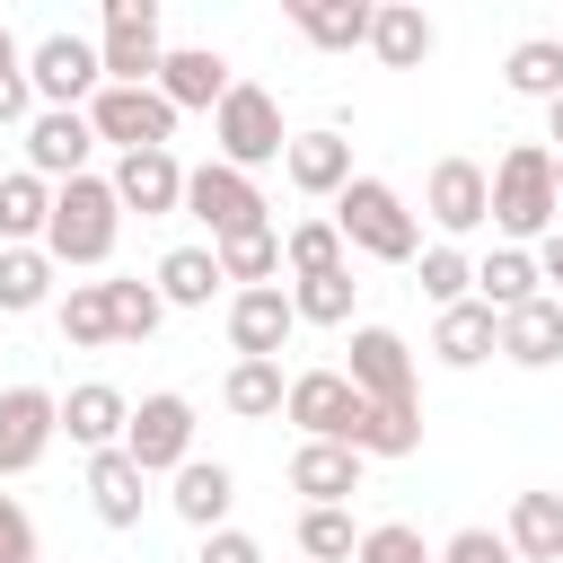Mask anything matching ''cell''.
<instances>
[{"mask_svg": "<svg viewBox=\"0 0 563 563\" xmlns=\"http://www.w3.org/2000/svg\"><path fill=\"white\" fill-rule=\"evenodd\" d=\"M158 62H167V44H158V0H106V35H97L106 88H150Z\"/></svg>", "mask_w": 563, "mask_h": 563, "instance_id": "5b68a950", "label": "cell"}, {"mask_svg": "<svg viewBox=\"0 0 563 563\" xmlns=\"http://www.w3.org/2000/svg\"><path fill=\"white\" fill-rule=\"evenodd\" d=\"M501 545H510L519 563H563V493H519Z\"/></svg>", "mask_w": 563, "mask_h": 563, "instance_id": "4316f807", "label": "cell"}, {"mask_svg": "<svg viewBox=\"0 0 563 563\" xmlns=\"http://www.w3.org/2000/svg\"><path fill=\"white\" fill-rule=\"evenodd\" d=\"M0 563H44V554H35V519H26V501H9V493H0Z\"/></svg>", "mask_w": 563, "mask_h": 563, "instance_id": "7bdbcfd3", "label": "cell"}, {"mask_svg": "<svg viewBox=\"0 0 563 563\" xmlns=\"http://www.w3.org/2000/svg\"><path fill=\"white\" fill-rule=\"evenodd\" d=\"M537 282H563V229L537 238Z\"/></svg>", "mask_w": 563, "mask_h": 563, "instance_id": "7dc6e473", "label": "cell"}, {"mask_svg": "<svg viewBox=\"0 0 563 563\" xmlns=\"http://www.w3.org/2000/svg\"><path fill=\"white\" fill-rule=\"evenodd\" d=\"M211 290H220L211 246H167V255H158V299H167V308H211Z\"/></svg>", "mask_w": 563, "mask_h": 563, "instance_id": "d6a6232c", "label": "cell"}, {"mask_svg": "<svg viewBox=\"0 0 563 563\" xmlns=\"http://www.w3.org/2000/svg\"><path fill=\"white\" fill-rule=\"evenodd\" d=\"M211 141H220V167H238V176L273 167V158L290 150V132H282V97L255 88V79H229V97L211 106Z\"/></svg>", "mask_w": 563, "mask_h": 563, "instance_id": "277c9868", "label": "cell"}, {"mask_svg": "<svg viewBox=\"0 0 563 563\" xmlns=\"http://www.w3.org/2000/svg\"><path fill=\"white\" fill-rule=\"evenodd\" d=\"M123 457H132L141 475H176V466L194 457V405H185L176 387L141 396V405H132V422H123Z\"/></svg>", "mask_w": 563, "mask_h": 563, "instance_id": "52a82bcc", "label": "cell"}, {"mask_svg": "<svg viewBox=\"0 0 563 563\" xmlns=\"http://www.w3.org/2000/svg\"><path fill=\"white\" fill-rule=\"evenodd\" d=\"M114 238H123V202H114V185L106 176H70V185H53V220H44V255L53 264H106L114 255Z\"/></svg>", "mask_w": 563, "mask_h": 563, "instance_id": "7a4b0ae2", "label": "cell"}, {"mask_svg": "<svg viewBox=\"0 0 563 563\" xmlns=\"http://www.w3.org/2000/svg\"><path fill=\"white\" fill-rule=\"evenodd\" d=\"M114 202L123 211H141V220H167V211H185V167H176V150H132V158H114Z\"/></svg>", "mask_w": 563, "mask_h": 563, "instance_id": "9a60e30c", "label": "cell"}, {"mask_svg": "<svg viewBox=\"0 0 563 563\" xmlns=\"http://www.w3.org/2000/svg\"><path fill=\"white\" fill-rule=\"evenodd\" d=\"M422 211H431L449 238L484 229V220H493V185H484V167H475V158H440L431 185H422Z\"/></svg>", "mask_w": 563, "mask_h": 563, "instance_id": "e0dca14e", "label": "cell"}, {"mask_svg": "<svg viewBox=\"0 0 563 563\" xmlns=\"http://www.w3.org/2000/svg\"><path fill=\"white\" fill-rule=\"evenodd\" d=\"M62 431V396L44 387H0V475H26Z\"/></svg>", "mask_w": 563, "mask_h": 563, "instance_id": "7c38bea8", "label": "cell"}, {"mask_svg": "<svg viewBox=\"0 0 563 563\" xmlns=\"http://www.w3.org/2000/svg\"><path fill=\"white\" fill-rule=\"evenodd\" d=\"M282 264H290V282H317V273H343L352 255H343L334 220H290L282 229Z\"/></svg>", "mask_w": 563, "mask_h": 563, "instance_id": "d590c367", "label": "cell"}, {"mask_svg": "<svg viewBox=\"0 0 563 563\" xmlns=\"http://www.w3.org/2000/svg\"><path fill=\"white\" fill-rule=\"evenodd\" d=\"M88 132L114 141L123 158H132V150H167V141H176V106H167L158 88H97V97H88Z\"/></svg>", "mask_w": 563, "mask_h": 563, "instance_id": "ba28073f", "label": "cell"}, {"mask_svg": "<svg viewBox=\"0 0 563 563\" xmlns=\"http://www.w3.org/2000/svg\"><path fill=\"white\" fill-rule=\"evenodd\" d=\"M352 554H361L352 510H299V563H352Z\"/></svg>", "mask_w": 563, "mask_h": 563, "instance_id": "60d3db41", "label": "cell"}, {"mask_svg": "<svg viewBox=\"0 0 563 563\" xmlns=\"http://www.w3.org/2000/svg\"><path fill=\"white\" fill-rule=\"evenodd\" d=\"M194 563H264V545H255V537H246V528H211V537H202V554H194Z\"/></svg>", "mask_w": 563, "mask_h": 563, "instance_id": "f6af8a7d", "label": "cell"}, {"mask_svg": "<svg viewBox=\"0 0 563 563\" xmlns=\"http://www.w3.org/2000/svg\"><path fill=\"white\" fill-rule=\"evenodd\" d=\"M545 141H563V97H554V106H545Z\"/></svg>", "mask_w": 563, "mask_h": 563, "instance_id": "681fc988", "label": "cell"}, {"mask_svg": "<svg viewBox=\"0 0 563 563\" xmlns=\"http://www.w3.org/2000/svg\"><path fill=\"white\" fill-rule=\"evenodd\" d=\"M9 123H18V132L35 123V88H26V70H9V79H0V132H9Z\"/></svg>", "mask_w": 563, "mask_h": 563, "instance_id": "bcb514c9", "label": "cell"}, {"mask_svg": "<svg viewBox=\"0 0 563 563\" xmlns=\"http://www.w3.org/2000/svg\"><path fill=\"white\" fill-rule=\"evenodd\" d=\"M554 44H563V35H554Z\"/></svg>", "mask_w": 563, "mask_h": 563, "instance_id": "816d5d0a", "label": "cell"}, {"mask_svg": "<svg viewBox=\"0 0 563 563\" xmlns=\"http://www.w3.org/2000/svg\"><path fill=\"white\" fill-rule=\"evenodd\" d=\"M484 185H493V229H501V238H545L554 211H563V202H554V150H545V141H510Z\"/></svg>", "mask_w": 563, "mask_h": 563, "instance_id": "3957f363", "label": "cell"}, {"mask_svg": "<svg viewBox=\"0 0 563 563\" xmlns=\"http://www.w3.org/2000/svg\"><path fill=\"white\" fill-rule=\"evenodd\" d=\"M53 299V255L44 246H0V317H26Z\"/></svg>", "mask_w": 563, "mask_h": 563, "instance_id": "e575fe53", "label": "cell"}, {"mask_svg": "<svg viewBox=\"0 0 563 563\" xmlns=\"http://www.w3.org/2000/svg\"><path fill=\"white\" fill-rule=\"evenodd\" d=\"M185 211H194V220L211 229V246H220V238H238V229H264L273 202H264L255 176H238V167L211 158V167H185Z\"/></svg>", "mask_w": 563, "mask_h": 563, "instance_id": "9c48e42d", "label": "cell"}, {"mask_svg": "<svg viewBox=\"0 0 563 563\" xmlns=\"http://www.w3.org/2000/svg\"><path fill=\"white\" fill-rule=\"evenodd\" d=\"M352 299H361L352 264L343 273H317V282H290V317L299 325H352Z\"/></svg>", "mask_w": 563, "mask_h": 563, "instance_id": "8d00e7d4", "label": "cell"}, {"mask_svg": "<svg viewBox=\"0 0 563 563\" xmlns=\"http://www.w3.org/2000/svg\"><path fill=\"white\" fill-rule=\"evenodd\" d=\"M554 202H563V150H554Z\"/></svg>", "mask_w": 563, "mask_h": 563, "instance_id": "f907efd6", "label": "cell"}, {"mask_svg": "<svg viewBox=\"0 0 563 563\" xmlns=\"http://www.w3.org/2000/svg\"><path fill=\"white\" fill-rule=\"evenodd\" d=\"M282 396H290L282 361H229V378H220V405H229L238 422H264V413H282Z\"/></svg>", "mask_w": 563, "mask_h": 563, "instance_id": "1f68e13d", "label": "cell"}, {"mask_svg": "<svg viewBox=\"0 0 563 563\" xmlns=\"http://www.w3.org/2000/svg\"><path fill=\"white\" fill-rule=\"evenodd\" d=\"M282 176H290L299 194L334 202V194L352 185V141H343V132H290V150H282Z\"/></svg>", "mask_w": 563, "mask_h": 563, "instance_id": "ffe728a7", "label": "cell"}, {"mask_svg": "<svg viewBox=\"0 0 563 563\" xmlns=\"http://www.w3.org/2000/svg\"><path fill=\"white\" fill-rule=\"evenodd\" d=\"M334 238H343V255H378V264H413V255H422V220H413L405 194L378 185V176H352V185L334 194Z\"/></svg>", "mask_w": 563, "mask_h": 563, "instance_id": "6da1fadb", "label": "cell"}, {"mask_svg": "<svg viewBox=\"0 0 563 563\" xmlns=\"http://www.w3.org/2000/svg\"><path fill=\"white\" fill-rule=\"evenodd\" d=\"M361 449H334V440H299L290 449V493L308 501V510H343L352 493H361Z\"/></svg>", "mask_w": 563, "mask_h": 563, "instance_id": "2e32d148", "label": "cell"}, {"mask_svg": "<svg viewBox=\"0 0 563 563\" xmlns=\"http://www.w3.org/2000/svg\"><path fill=\"white\" fill-rule=\"evenodd\" d=\"M413 282H422V299H431V308L475 299V264H466L457 246H422V255H413Z\"/></svg>", "mask_w": 563, "mask_h": 563, "instance_id": "ab89813d", "label": "cell"}, {"mask_svg": "<svg viewBox=\"0 0 563 563\" xmlns=\"http://www.w3.org/2000/svg\"><path fill=\"white\" fill-rule=\"evenodd\" d=\"M431 18L413 9V0H378V18H369V53L387 62V70H422L431 62Z\"/></svg>", "mask_w": 563, "mask_h": 563, "instance_id": "484cf974", "label": "cell"}, {"mask_svg": "<svg viewBox=\"0 0 563 563\" xmlns=\"http://www.w3.org/2000/svg\"><path fill=\"white\" fill-rule=\"evenodd\" d=\"M282 413L308 431V440H352V413H361V396H352V378L343 369H299L290 378V396H282Z\"/></svg>", "mask_w": 563, "mask_h": 563, "instance_id": "5bb4252c", "label": "cell"}, {"mask_svg": "<svg viewBox=\"0 0 563 563\" xmlns=\"http://www.w3.org/2000/svg\"><path fill=\"white\" fill-rule=\"evenodd\" d=\"M501 361H519V369H554L563 361V299L554 290L501 317Z\"/></svg>", "mask_w": 563, "mask_h": 563, "instance_id": "603a6c76", "label": "cell"}, {"mask_svg": "<svg viewBox=\"0 0 563 563\" xmlns=\"http://www.w3.org/2000/svg\"><path fill=\"white\" fill-rule=\"evenodd\" d=\"M44 220H53V185L26 167H0V246H44Z\"/></svg>", "mask_w": 563, "mask_h": 563, "instance_id": "f546056e", "label": "cell"}, {"mask_svg": "<svg viewBox=\"0 0 563 563\" xmlns=\"http://www.w3.org/2000/svg\"><path fill=\"white\" fill-rule=\"evenodd\" d=\"M369 18H378V0H290V26H299L317 53H352V44H369Z\"/></svg>", "mask_w": 563, "mask_h": 563, "instance_id": "d4e9b609", "label": "cell"}, {"mask_svg": "<svg viewBox=\"0 0 563 563\" xmlns=\"http://www.w3.org/2000/svg\"><path fill=\"white\" fill-rule=\"evenodd\" d=\"M123 422H132V396L123 387H106V378H79L70 396H62V431H70V449H123Z\"/></svg>", "mask_w": 563, "mask_h": 563, "instance_id": "d6986e66", "label": "cell"}, {"mask_svg": "<svg viewBox=\"0 0 563 563\" xmlns=\"http://www.w3.org/2000/svg\"><path fill=\"white\" fill-rule=\"evenodd\" d=\"M229 501H238V475L220 466V457H185L176 466V493H167V510L185 519V528H229Z\"/></svg>", "mask_w": 563, "mask_h": 563, "instance_id": "44dd1931", "label": "cell"}, {"mask_svg": "<svg viewBox=\"0 0 563 563\" xmlns=\"http://www.w3.org/2000/svg\"><path fill=\"white\" fill-rule=\"evenodd\" d=\"M211 264H220V282L264 290V282H282V229H273V220H264V229H238V238L211 246Z\"/></svg>", "mask_w": 563, "mask_h": 563, "instance_id": "4dcf8cb0", "label": "cell"}, {"mask_svg": "<svg viewBox=\"0 0 563 563\" xmlns=\"http://www.w3.org/2000/svg\"><path fill=\"white\" fill-rule=\"evenodd\" d=\"M26 88H35L44 106H70V114H88V97L106 88V70H97V44H88V35H70V26L35 35V44H26Z\"/></svg>", "mask_w": 563, "mask_h": 563, "instance_id": "8992f818", "label": "cell"}, {"mask_svg": "<svg viewBox=\"0 0 563 563\" xmlns=\"http://www.w3.org/2000/svg\"><path fill=\"white\" fill-rule=\"evenodd\" d=\"M62 343H70V352H97V343H114L106 282H70V290H62Z\"/></svg>", "mask_w": 563, "mask_h": 563, "instance_id": "f35d334b", "label": "cell"}, {"mask_svg": "<svg viewBox=\"0 0 563 563\" xmlns=\"http://www.w3.org/2000/svg\"><path fill=\"white\" fill-rule=\"evenodd\" d=\"M176 114H211L220 97H229V62L211 53V44H176L167 62H158V79H150Z\"/></svg>", "mask_w": 563, "mask_h": 563, "instance_id": "ac0fdd59", "label": "cell"}, {"mask_svg": "<svg viewBox=\"0 0 563 563\" xmlns=\"http://www.w3.org/2000/svg\"><path fill=\"white\" fill-rule=\"evenodd\" d=\"M352 396H369V405H413V352H405V334L396 325H352Z\"/></svg>", "mask_w": 563, "mask_h": 563, "instance_id": "30bf717a", "label": "cell"}, {"mask_svg": "<svg viewBox=\"0 0 563 563\" xmlns=\"http://www.w3.org/2000/svg\"><path fill=\"white\" fill-rule=\"evenodd\" d=\"M88 150H97L88 114H70V106H35V123H26V176L70 185V176H88Z\"/></svg>", "mask_w": 563, "mask_h": 563, "instance_id": "8fae6325", "label": "cell"}, {"mask_svg": "<svg viewBox=\"0 0 563 563\" xmlns=\"http://www.w3.org/2000/svg\"><path fill=\"white\" fill-rule=\"evenodd\" d=\"M290 334H299V317H290V290H282V282L229 299V352H238V361H282Z\"/></svg>", "mask_w": 563, "mask_h": 563, "instance_id": "4fadbf2b", "label": "cell"}, {"mask_svg": "<svg viewBox=\"0 0 563 563\" xmlns=\"http://www.w3.org/2000/svg\"><path fill=\"white\" fill-rule=\"evenodd\" d=\"M352 563H440V545H422V528H405V519H378V528H361Z\"/></svg>", "mask_w": 563, "mask_h": 563, "instance_id": "b9f144b4", "label": "cell"}, {"mask_svg": "<svg viewBox=\"0 0 563 563\" xmlns=\"http://www.w3.org/2000/svg\"><path fill=\"white\" fill-rule=\"evenodd\" d=\"M343 449H361V457H413V449H422V405H369V396H361Z\"/></svg>", "mask_w": 563, "mask_h": 563, "instance_id": "f1b7e54d", "label": "cell"}, {"mask_svg": "<svg viewBox=\"0 0 563 563\" xmlns=\"http://www.w3.org/2000/svg\"><path fill=\"white\" fill-rule=\"evenodd\" d=\"M431 352H440L449 369H484V361L501 352V317H493L484 299H457V308H440V325H431Z\"/></svg>", "mask_w": 563, "mask_h": 563, "instance_id": "7402d4cb", "label": "cell"}, {"mask_svg": "<svg viewBox=\"0 0 563 563\" xmlns=\"http://www.w3.org/2000/svg\"><path fill=\"white\" fill-rule=\"evenodd\" d=\"M106 317H114V343H150L167 299H158V282H106Z\"/></svg>", "mask_w": 563, "mask_h": 563, "instance_id": "74e56055", "label": "cell"}, {"mask_svg": "<svg viewBox=\"0 0 563 563\" xmlns=\"http://www.w3.org/2000/svg\"><path fill=\"white\" fill-rule=\"evenodd\" d=\"M501 79H510V97H537V106H554V97H563V44H554V35H528V44H510Z\"/></svg>", "mask_w": 563, "mask_h": 563, "instance_id": "836d02e7", "label": "cell"}, {"mask_svg": "<svg viewBox=\"0 0 563 563\" xmlns=\"http://www.w3.org/2000/svg\"><path fill=\"white\" fill-rule=\"evenodd\" d=\"M9 70H26V44H18L9 26H0V79H9Z\"/></svg>", "mask_w": 563, "mask_h": 563, "instance_id": "c3c4849f", "label": "cell"}, {"mask_svg": "<svg viewBox=\"0 0 563 563\" xmlns=\"http://www.w3.org/2000/svg\"><path fill=\"white\" fill-rule=\"evenodd\" d=\"M475 299H484L493 317H510V308L545 299V282H537V255H528V246H493V255L475 264Z\"/></svg>", "mask_w": 563, "mask_h": 563, "instance_id": "83f0119b", "label": "cell"}, {"mask_svg": "<svg viewBox=\"0 0 563 563\" xmlns=\"http://www.w3.org/2000/svg\"><path fill=\"white\" fill-rule=\"evenodd\" d=\"M141 484H150V475H141L123 449H97V457H88V510H97L106 528H141V501H150Z\"/></svg>", "mask_w": 563, "mask_h": 563, "instance_id": "cb8c5ba5", "label": "cell"}, {"mask_svg": "<svg viewBox=\"0 0 563 563\" xmlns=\"http://www.w3.org/2000/svg\"><path fill=\"white\" fill-rule=\"evenodd\" d=\"M440 563H519V554H510L493 528H457V537L440 545Z\"/></svg>", "mask_w": 563, "mask_h": 563, "instance_id": "ee69618b", "label": "cell"}]
</instances>
